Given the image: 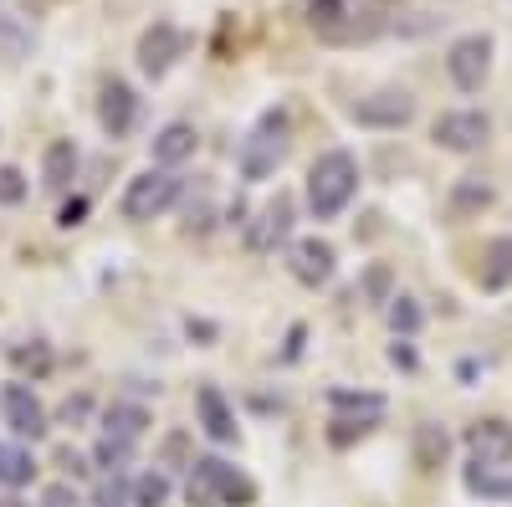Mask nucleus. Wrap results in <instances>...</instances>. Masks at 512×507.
<instances>
[{"instance_id":"obj_18","label":"nucleus","mask_w":512,"mask_h":507,"mask_svg":"<svg viewBox=\"0 0 512 507\" xmlns=\"http://www.w3.org/2000/svg\"><path fill=\"white\" fill-rule=\"evenodd\" d=\"M461 482L482 502H512V461H502V467H472V461H466Z\"/></svg>"},{"instance_id":"obj_19","label":"nucleus","mask_w":512,"mask_h":507,"mask_svg":"<svg viewBox=\"0 0 512 507\" xmlns=\"http://www.w3.org/2000/svg\"><path fill=\"white\" fill-rule=\"evenodd\" d=\"M77 164H82V154H77V144H72V139L47 144V154H41V185L62 195V190L77 180Z\"/></svg>"},{"instance_id":"obj_27","label":"nucleus","mask_w":512,"mask_h":507,"mask_svg":"<svg viewBox=\"0 0 512 507\" xmlns=\"http://www.w3.org/2000/svg\"><path fill=\"white\" fill-rule=\"evenodd\" d=\"M128 456H134V446H128V441H98V451H93V461H98V467L103 472H123L128 467Z\"/></svg>"},{"instance_id":"obj_21","label":"nucleus","mask_w":512,"mask_h":507,"mask_svg":"<svg viewBox=\"0 0 512 507\" xmlns=\"http://www.w3.org/2000/svg\"><path fill=\"white\" fill-rule=\"evenodd\" d=\"M497 200V190L482 180V175H461L456 185H451V200H446V210H451V221H466V216H482V210Z\"/></svg>"},{"instance_id":"obj_13","label":"nucleus","mask_w":512,"mask_h":507,"mask_svg":"<svg viewBox=\"0 0 512 507\" xmlns=\"http://www.w3.org/2000/svg\"><path fill=\"white\" fill-rule=\"evenodd\" d=\"M185 52V31L175 21H154L144 36H139V72L144 77H164L175 67V57Z\"/></svg>"},{"instance_id":"obj_23","label":"nucleus","mask_w":512,"mask_h":507,"mask_svg":"<svg viewBox=\"0 0 512 507\" xmlns=\"http://www.w3.org/2000/svg\"><path fill=\"white\" fill-rule=\"evenodd\" d=\"M328 405L344 415V410H354V415H384V395H374V390H328Z\"/></svg>"},{"instance_id":"obj_7","label":"nucleus","mask_w":512,"mask_h":507,"mask_svg":"<svg viewBox=\"0 0 512 507\" xmlns=\"http://www.w3.org/2000/svg\"><path fill=\"white\" fill-rule=\"evenodd\" d=\"M0 420L11 426L16 441H41V436H47V426H52V420H47V405H41L36 390L21 385V379L0 390Z\"/></svg>"},{"instance_id":"obj_17","label":"nucleus","mask_w":512,"mask_h":507,"mask_svg":"<svg viewBox=\"0 0 512 507\" xmlns=\"http://www.w3.org/2000/svg\"><path fill=\"white\" fill-rule=\"evenodd\" d=\"M195 149H200L195 123H164V129L154 134V144H149V154H154L159 169H180L185 159H195Z\"/></svg>"},{"instance_id":"obj_35","label":"nucleus","mask_w":512,"mask_h":507,"mask_svg":"<svg viewBox=\"0 0 512 507\" xmlns=\"http://www.w3.org/2000/svg\"><path fill=\"white\" fill-rule=\"evenodd\" d=\"M390 364H405V369H415V354H410V344H400V338H395V349H390Z\"/></svg>"},{"instance_id":"obj_1","label":"nucleus","mask_w":512,"mask_h":507,"mask_svg":"<svg viewBox=\"0 0 512 507\" xmlns=\"http://www.w3.org/2000/svg\"><path fill=\"white\" fill-rule=\"evenodd\" d=\"M395 0H308V26L328 47H364L390 31Z\"/></svg>"},{"instance_id":"obj_16","label":"nucleus","mask_w":512,"mask_h":507,"mask_svg":"<svg viewBox=\"0 0 512 507\" xmlns=\"http://www.w3.org/2000/svg\"><path fill=\"white\" fill-rule=\"evenodd\" d=\"M149 426H154V415H149V405H139V400H113V405L103 410V436H108V441L139 446Z\"/></svg>"},{"instance_id":"obj_36","label":"nucleus","mask_w":512,"mask_h":507,"mask_svg":"<svg viewBox=\"0 0 512 507\" xmlns=\"http://www.w3.org/2000/svg\"><path fill=\"white\" fill-rule=\"evenodd\" d=\"M62 415H67V420H82V415H88V400H67Z\"/></svg>"},{"instance_id":"obj_28","label":"nucleus","mask_w":512,"mask_h":507,"mask_svg":"<svg viewBox=\"0 0 512 507\" xmlns=\"http://www.w3.org/2000/svg\"><path fill=\"white\" fill-rule=\"evenodd\" d=\"M390 328L405 333V338L420 328V308H415V298H390Z\"/></svg>"},{"instance_id":"obj_22","label":"nucleus","mask_w":512,"mask_h":507,"mask_svg":"<svg viewBox=\"0 0 512 507\" xmlns=\"http://www.w3.org/2000/svg\"><path fill=\"white\" fill-rule=\"evenodd\" d=\"M31 477H36V456L16 441H0V487L16 492V487H31Z\"/></svg>"},{"instance_id":"obj_32","label":"nucleus","mask_w":512,"mask_h":507,"mask_svg":"<svg viewBox=\"0 0 512 507\" xmlns=\"http://www.w3.org/2000/svg\"><path fill=\"white\" fill-rule=\"evenodd\" d=\"M11 359H16V364H36V374H47V369H52V354L41 349V344H36L31 354H26V349H11Z\"/></svg>"},{"instance_id":"obj_4","label":"nucleus","mask_w":512,"mask_h":507,"mask_svg":"<svg viewBox=\"0 0 512 507\" xmlns=\"http://www.w3.org/2000/svg\"><path fill=\"white\" fill-rule=\"evenodd\" d=\"M287 113L282 108H267L262 118L251 123V134L241 139V149H236V169H241V180H251V185H262V180H272L277 169H282V159H287V149H292V139H287Z\"/></svg>"},{"instance_id":"obj_26","label":"nucleus","mask_w":512,"mask_h":507,"mask_svg":"<svg viewBox=\"0 0 512 507\" xmlns=\"http://www.w3.org/2000/svg\"><path fill=\"white\" fill-rule=\"evenodd\" d=\"M93 507H134V482H128L123 472H108L93 492Z\"/></svg>"},{"instance_id":"obj_14","label":"nucleus","mask_w":512,"mask_h":507,"mask_svg":"<svg viewBox=\"0 0 512 507\" xmlns=\"http://www.w3.org/2000/svg\"><path fill=\"white\" fill-rule=\"evenodd\" d=\"M287 236H292V195L277 190V200H267L262 210H256V221L246 231V246L251 251H277Z\"/></svg>"},{"instance_id":"obj_30","label":"nucleus","mask_w":512,"mask_h":507,"mask_svg":"<svg viewBox=\"0 0 512 507\" xmlns=\"http://www.w3.org/2000/svg\"><path fill=\"white\" fill-rule=\"evenodd\" d=\"M441 456H446V436H436V426H425L420 431V461H425V467H436Z\"/></svg>"},{"instance_id":"obj_5","label":"nucleus","mask_w":512,"mask_h":507,"mask_svg":"<svg viewBox=\"0 0 512 507\" xmlns=\"http://www.w3.org/2000/svg\"><path fill=\"white\" fill-rule=\"evenodd\" d=\"M185 195V180H180V169H144V175H134L128 180V190H123V200H118V210H123V221H134V226H144V221H159L169 205H175Z\"/></svg>"},{"instance_id":"obj_11","label":"nucleus","mask_w":512,"mask_h":507,"mask_svg":"<svg viewBox=\"0 0 512 507\" xmlns=\"http://www.w3.org/2000/svg\"><path fill=\"white\" fill-rule=\"evenodd\" d=\"M98 123H103L108 139H128V134H134V123H139V93L128 88L123 77H108L103 82V93H98Z\"/></svg>"},{"instance_id":"obj_8","label":"nucleus","mask_w":512,"mask_h":507,"mask_svg":"<svg viewBox=\"0 0 512 507\" xmlns=\"http://www.w3.org/2000/svg\"><path fill=\"white\" fill-rule=\"evenodd\" d=\"M446 72H451V82L461 93H477L482 82H487V72H492V36H461V41H451V52H446Z\"/></svg>"},{"instance_id":"obj_10","label":"nucleus","mask_w":512,"mask_h":507,"mask_svg":"<svg viewBox=\"0 0 512 507\" xmlns=\"http://www.w3.org/2000/svg\"><path fill=\"white\" fill-rule=\"evenodd\" d=\"M287 272L303 287H328L333 272H338V251L323 236H303V241H292V251H287Z\"/></svg>"},{"instance_id":"obj_9","label":"nucleus","mask_w":512,"mask_h":507,"mask_svg":"<svg viewBox=\"0 0 512 507\" xmlns=\"http://www.w3.org/2000/svg\"><path fill=\"white\" fill-rule=\"evenodd\" d=\"M349 118L364 123V129H405L415 118V98L405 88H384V93H369L359 103H349Z\"/></svg>"},{"instance_id":"obj_34","label":"nucleus","mask_w":512,"mask_h":507,"mask_svg":"<svg viewBox=\"0 0 512 507\" xmlns=\"http://www.w3.org/2000/svg\"><path fill=\"white\" fill-rule=\"evenodd\" d=\"M364 287H369L374 303H390V298H384V287H390V272H384V267H374V272L364 277Z\"/></svg>"},{"instance_id":"obj_29","label":"nucleus","mask_w":512,"mask_h":507,"mask_svg":"<svg viewBox=\"0 0 512 507\" xmlns=\"http://www.w3.org/2000/svg\"><path fill=\"white\" fill-rule=\"evenodd\" d=\"M26 200V180L16 164H0V205H21Z\"/></svg>"},{"instance_id":"obj_31","label":"nucleus","mask_w":512,"mask_h":507,"mask_svg":"<svg viewBox=\"0 0 512 507\" xmlns=\"http://www.w3.org/2000/svg\"><path fill=\"white\" fill-rule=\"evenodd\" d=\"M36 507H82V502H77L72 482H52L47 492H41V502H36Z\"/></svg>"},{"instance_id":"obj_33","label":"nucleus","mask_w":512,"mask_h":507,"mask_svg":"<svg viewBox=\"0 0 512 507\" xmlns=\"http://www.w3.org/2000/svg\"><path fill=\"white\" fill-rule=\"evenodd\" d=\"M82 216H88V200L77 195V200H67V205H62V216H57V226H67V231H72V226H82Z\"/></svg>"},{"instance_id":"obj_3","label":"nucleus","mask_w":512,"mask_h":507,"mask_svg":"<svg viewBox=\"0 0 512 507\" xmlns=\"http://www.w3.org/2000/svg\"><path fill=\"white\" fill-rule=\"evenodd\" d=\"M185 502L190 507H251L256 482L221 456H195L185 472Z\"/></svg>"},{"instance_id":"obj_12","label":"nucleus","mask_w":512,"mask_h":507,"mask_svg":"<svg viewBox=\"0 0 512 507\" xmlns=\"http://www.w3.org/2000/svg\"><path fill=\"white\" fill-rule=\"evenodd\" d=\"M466 461L472 467H502V461H512V420H502V415L477 420L466 431Z\"/></svg>"},{"instance_id":"obj_6","label":"nucleus","mask_w":512,"mask_h":507,"mask_svg":"<svg viewBox=\"0 0 512 507\" xmlns=\"http://www.w3.org/2000/svg\"><path fill=\"white\" fill-rule=\"evenodd\" d=\"M431 139H436L446 154H477V149H487V139H492V118H487L482 108H451V113L436 118Z\"/></svg>"},{"instance_id":"obj_20","label":"nucleus","mask_w":512,"mask_h":507,"mask_svg":"<svg viewBox=\"0 0 512 507\" xmlns=\"http://www.w3.org/2000/svg\"><path fill=\"white\" fill-rule=\"evenodd\" d=\"M477 287H482V292H507V287H512V236L487 241L482 267H477Z\"/></svg>"},{"instance_id":"obj_25","label":"nucleus","mask_w":512,"mask_h":507,"mask_svg":"<svg viewBox=\"0 0 512 507\" xmlns=\"http://www.w3.org/2000/svg\"><path fill=\"white\" fill-rule=\"evenodd\" d=\"M374 426H379V415H333L328 441H333V446H349V441H364Z\"/></svg>"},{"instance_id":"obj_15","label":"nucleus","mask_w":512,"mask_h":507,"mask_svg":"<svg viewBox=\"0 0 512 507\" xmlns=\"http://www.w3.org/2000/svg\"><path fill=\"white\" fill-rule=\"evenodd\" d=\"M195 415H200V431L216 441V446H231V441L241 436L236 410H231V400H226L216 385H200V390H195Z\"/></svg>"},{"instance_id":"obj_2","label":"nucleus","mask_w":512,"mask_h":507,"mask_svg":"<svg viewBox=\"0 0 512 507\" xmlns=\"http://www.w3.org/2000/svg\"><path fill=\"white\" fill-rule=\"evenodd\" d=\"M359 195V159L349 149H328L308 169V210L313 221H338Z\"/></svg>"},{"instance_id":"obj_24","label":"nucleus","mask_w":512,"mask_h":507,"mask_svg":"<svg viewBox=\"0 0 512 507\" xmlns=\"http://www.w3.org/2000/svg\"><path fill=\"white\" fill-rule=\"evenodd\" d=\"M169 492H175V482H169L164 472H144V477H134V507H164Z\"/></svg>"}]
</instances>
